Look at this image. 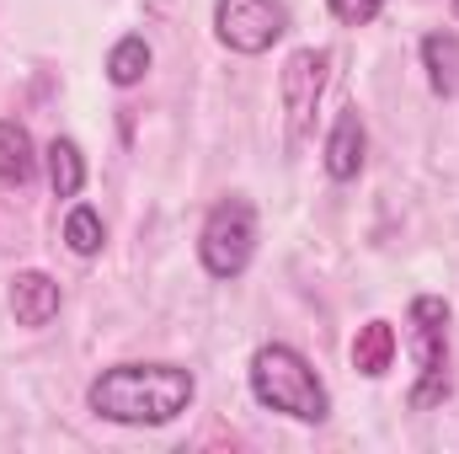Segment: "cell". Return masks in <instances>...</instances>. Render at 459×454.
Returning a JSON list of instances; mask_svg holds the SVG:
<instances>
[{"label":"cell","mask_w":459,"mask_h":454,"mask_svg":"<svg viewBox=\"0 0 459 454\" xmlns=\"http://www.w3.org/2000/svg\"><path fill=\"white\" fill-rule=\"evenodd\" d=\"M198 396L193 369L182 363H113L86 385V406L117 428H166Z\"/></svg>","instance_id":"obj_1"},{"label":"cell","mask_w":459,"mask_h":454,"mask_svg":"<svg viewBox=\"0 0 459 454\" xmlns=\"http://www.w3.org/2000/svg\"><path fill=\"white\" fill-rule=\"evenodd\" d=\"M251 396L267 412H283L294 423H326L332 417V390L321 385V374L310 369V358L289 342H262L251 353Z\"/></svg>","instance_id":"obj_2"},{"label":"cell","mask_w":459,"mask_h":454,"mask_svg":"<svg viewBox=\"0 0 459 454\" xmlns=\"http://www.w3.org/2000/svg\"><path fill=\"white\" fill-rule=\"evenodd\" d=\"M256 257V209L251 198L230 193L209 209V220L198 230V262L209 278H240Z\"/></svg>","instance_id":"obj_3"},{"label":"cell","mask_w":459,"mask_h":454,"mask_svg":"<svg viewBox=\"0 0 459 454\" xmlns=\"http://www.w3.org/2000/svg\"><path fill=\"white\" fill-rule=\"evenodd\" d=\"M406 327H411V358H417V390H411V406H433L444 390H449V305L438 294H417L411 310H406Z\"/></svg>","instance_id":"obj_4"},{"label":"cell","mask_w":459,"mask_h":454,"mask_svg":"<svg viewBox=\"0 0 459 454\" xmlns=\"http://www.w3.org/2000/svg\"><path fill=\"white\" fill-rule=\"evenodd\" d=\"M289 32L283 0H214V38L230 54H267Z\"/></svg>","instance_id":"obj_5"},{"label":"cell","mask_w":459,"mask_h":454,"mask_svg":"<svg viewBox=\"0 0 459 454\" xmlns=\"http://www.w3.org/2000/svg\"><path fill=\"white\" fill-rule=\"evenodd\" d=\"M326 70H332V54L326 48H294L283 59V75H278V97H283V123H289V144H299L316 123L321 108V92H326Z\"/></svg>","instance_id":"obj_6"},{"label":"cell","mask_w":459,"mask_h":454,"mask_svg":"<svg viewBox=\"0 0 459 454\" xmlns=\"http://www.w3.org/2000/svg\"><path fill=\"white\" fill-rule=\"evenodd\" d=\"M321 161H326V177H332V182H352V177L363 171V161H368V128H363L358 108H342V113H337Z\"/></svg>","instance_id":"obj_7"},{"label":"cell","mask_w":459,"mask_h":454,"mask_svg":"<svg viewBox=\"0 0 459 454\" xmlns=\"http://www.w3.org/2000/svg\"><path fill=\"white\" fill-rule=\"evenodd\" d=\"M11 316H16V327L43 332V327L59 316V284H54L48 273H38V267L16 273V278H11Z\"/></svg>","instance_id":"obj_8"},{"label":"cell","mask_w":459,"mask_h":454,"mask_svg":"<svg viewBox=\"0 0 459 454\" xmlns=\"http://www.w3.org/2000/svg\"><path fill=\"white\" fill-rule=\"evenodd\" d=\"M32 177H38V144H32L27 123H16V118H0V188L22 193Z\"/></svg>","instance_id":"obj_9"},{"label":"cell","mask_w":459,"mask_h":454,"mask_svg":"<svg viewBox=\"0 0 459 454\" xmlns=\"http://www.w3.org/2000/svg\"><path fill=\"white\" fill-rule=\"evenodd\" d=\"M422 70L438 97H459V38L455 32H428L422 38Z\"/></svg>","instance_id":"obj_10"},{"label":"cell","mask_w":459,"mask_h":454,"mask_svg":"<svg viewBox=\"0 0 459 454\" xmlns=\"http://www.w3.org/2000/svg\"><path fill=\"white\" fill-rule=\"evenodd\" d=\"M390 363H395V327L390 321L358 327V337H352V369L368 374V380H379V374H390Z\"/></svg>","instance_id":"obj_11"},{"label":"cell","mask_w":459,"mask_h":454,"mask_svg":"<svg viewBox=\"0 0 459 454\" xmlns=\"http://www.w3.org/2000/svg\"><path fill=\"white\" fill-rule=\"evenodd\" d=\"M43 155H48V188H54V198H81V188H86V155H81V144L75 139H54Z\"/></svg>","instance_id":"obj_12"},{"label":"cell","mask_w":459,"mask_h":454,"mask_svg":"<svg viewBox=\"0 0 459 454\" xmlns=\"http://www.w3.org/2000/svg\"><path fill=\"white\" fill-rule=\"evenodd\" d=\"M150 75V43L139 38V32H128V38H117L113 43V54H108V81L113 86H139Z\"/></svg>","instance_id":"obj_13"},{"label":"cell","mask_w":459,"mask_h":454,"mask_svg":"<svg viewBox=\"0 0 459 454\" xmlns=\"http://www.w3.org/2000/svg\"><path fill=\"white\" fill-rule=\"evenodd\" d=\"M102 240H108V225H102V214H97L91 204H75V209L65 214V246H70L75 257H97Z\"/></svg>","instance_id":"obj_14"},{"label":"cell","mask_w":459,"mask_h":454,"mask_svg":"<svg viewBox=\"0 0 459 454\" xmlns=\"http://www.w3.org/2000/svg\"><path fill=\"white\" fill-rule=\"evenodd\" d=\"M379 5H385V0H332V16L347 22V27H368V22L379 16Z\"/></svg>","instance_id":"obj_15"},{"label":"cell","mask_w":459,"mask_h":454,"mask_svg":"<svg viewBox=\"0 0 459 454\" xmlns=\"http://www.w3.org/2000/svg\"><path fill=\"white\" fill-rule=\"evenodd\" d=\"M449 5H455V16H459V0H449Z\"/></svg>","instance_id":"obj_16"}]
</instances>
